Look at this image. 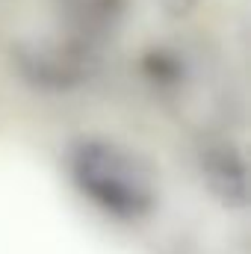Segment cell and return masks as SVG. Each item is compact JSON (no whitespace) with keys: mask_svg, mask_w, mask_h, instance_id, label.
I'll return each instance as SVG.
<instances>
[{"mask_svg":"<svg viewBox=\"0 0 251 254\" xmlns=\"http://www.w3.org/2000/svg\"><path fill=\"white\" fill-rule=\"evenodd\" d=\"M65 172L74 190L116 222H142L160 204L157 172L119 139L77 136L65 151Z\"/></svg>","mask_w":251,"mask_h":254,"instance_id":"cell-1","label":"cell"},{"mask_svg":"<svg viewBox=\"0 0 251 254\" xmlns=\"http://www.w3.org/2000/svg\"><path fill=\"white\" fill-rule=\"evenodd\" d=\"M92 48L80 42H39L18 51V71L45 92H71L86 83L92 71Z\"/></svg>","mask_w":251,"mask_h":254,"instance_id":"cell-2","label":"cell"},{"mask_svg":"<svg viewBox=\"0 0 251 254\" xmlns=\"http://www.w3.org/2000/svg\"><path fill=\"white\" fill-rule=\"evenodd\" d=\"M198 175L204 190L222 207L243 210L249 204V166L246 154L234 142L228 139L204 142L198 148Z\"/></svg>","mask_w":251,"mask_h":254,"instance_id":"cell-3","label":"cell"},{"mask_svg":"<svg viewBox=\"0 0 251 254\" xmlns=\"http://www.w3.org/2000/svg\"><path fill=\"white\" fill-rule=\"evenodd\" d=\"M139 68L154 89H175V86H184V80H187L184 57L172 48H163V45H151L142 54Z\"/></svg>","mask_w":251,"mask_h":254,"instance_id":"cell-4","label":"cell"},{"mask_svg":"<svg viewBox=\"0 0 251 254\" xmlns=\"http://www.w3.org/2000/svg\"><path fill=\"white\" fill-rule=\"evenodd\" d=\"M125 12V0H74V18L92 27H110Z\"/></svg>","mask_w":251,"mask_h":254,"instance_id":"cell-5","label":"cell"},{"mask_svg":"<svg viewBox=\"0 0 251 254\" xmlns=\"http://www.w3.org/2000/svg\"><path fill=\"white\" fill-rule=\"evenodd\" d=\"M163 3H166V9H169L172 15H184L187 9H192L195 0H163Z\"/></svg>","mask_w":251,"mask_h":254,"instance_id":"cell-6","label":"cell"}]
</instances>
